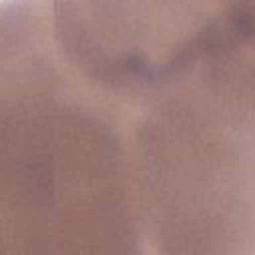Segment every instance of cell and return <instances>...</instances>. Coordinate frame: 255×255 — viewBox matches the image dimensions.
<instances>
[{
	"label": "cell",
	"mask_w": 255,
	"mask_h": 255,
	"mask_svg": "<svg viewBox=\"0 0 255 255\" xmlns=\"http://www.w3.org/2000/svg\"><path fill=\"white\" fill-rule=\"evenodd\" d=\"M128 167L141 255H255V52L135 94Z\"/></svg>",
	"instance_id": "obj_2"
},
{
	"label": "cell",
	"mask_w": 255,
	"mask_h": 255,
	"mask_svg": "<svg viewBox=\"0 0 255 255\" xmlns=\"http://www.w3.org/2000/svg\"><path fill=\"white\" fill-rule=\"evenodd\" d=\"M62 50L98 84L135 96L235 48L219 0H46Z\"/></svg>",
	"instance_id": "obj_3"
},
{
	"label": "cell",
	"mask_w": 255,
	"mask_h": 255,
	"mask_svg": "<svg viewBox=\"0 0 255 255\" xmlns=\"http://www.w3.org/2000/svg\"><path fill=\"white\" fill-rule=\"evenodd\" d=\"M219 8L229 42L255 52V0H219Z\"/></svg>",
	"instance_id": "obj_4"
},
{
	"label": "cell",
	"mask_w": 255,
	"mask_h": 255,
	"mask_svg": "<svg viewBox=\"0 0 255 255\" xmlns=\"http://www.w3.org/2000/svg\"><path fill=\"white\" fill-rule=\"evenodd\" d=\"M131 98L58 44L46 0H2L0 223L10 255L135 253Z\"/></svg>",
	"instance_id": "obj_1"
}]
</instances>
